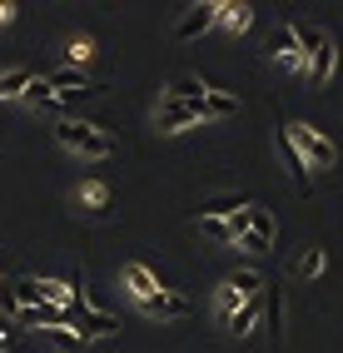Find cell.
<instances>
[{
	"instance_id": "6da1fadb",
	"label": "cell",
	"mask_w": 343,
	"mask_h": 353,
	"mask_svg": "<svg viewBox=\"0 0 343 353\" xmlns=\"http://www.w3.org/2000/svg\"><path fill=\"white\" fill-rule=\"evenodd\" d=\"M293 40H299V55H304V75L313 85H329L333 80V65H338L333 35L324 26H293Z\"/></svg>"
},
{
	"instance_id": "7a4b0ae2",
	"label": "cell",
	"mask_w": 343,
	"mask_h": 353,
	"mask_svg": "<svg viewBox=\"0 0 343 353\" xmlns=\"http://www.w3.org/2000/svg\"><path fill=\"white\" fill-rule=\"evenodd\" d=\"M55 139L65 150H75L85 159H110L114 154V139L100 130V125H85V120H70V114H60L55 120Z\"/></svg>"
},
{
	"instance_id": "3957f363",
	"label": "cell",
	"mask_w": 343,
	"mask_h": 353,
	"mask_svg": "<svg viewBox=\"0 0 343 353\" xmlns=\"http://www.w3.org/2000/svg\"><path fill=\"white\" fill-rule=\"evenodd\" d=\"M284 139L299 150V159L309 164V170H333L338 164V145L329 134H318L313 125H284Z\"/></svg>"
},
{
	"instance_id": "277c9868",
	"label": "cell",
	"mask_w": 343,
	"mask_h": 353,
	"mask_svg": "<svg viewBox=\"0 0 343 353\" xmlns=\"http://www.w3.org/2000/svg\"><path fill=\"white\" fill-rule=\"evenodd\" d=\"M70 319H75V334H80L85 343H90V339H114V334H120V319H114V314H100V309H90L85 299L70 309Z\"/></svg>"
},
{
	"instance_id": "5b68a950",
	"label": "cell",
	"mask_w": 343,
	"mask_h": 353,
	"mask_svg": "<svg viewBox=\"0 0 343 353\" xmlns=\"http://www.w3.org/2000/svg\"><path fill=\"white\" fill-rule=\"evenodd\" d=\"M214 20H219V0H199V6H189L185 15H179L174 40H194V35H204V30H214Z\"/></svg>"
},
{
	"instance_id": "8992f818",
	"label": "cell",
	"mask_w": 343,
	"mask_h": 353,
	"mask_svg": "<svg viewBox=\"0 0 343 353\" xmlns=\"http://www.w3.org/2000/svg\"><path fill=\"white\" fill-rule=\"evenodd\" d=\"M140 309L149 314V319H189V299L185 294H174V289H159V294H149V299H140Z\"/></svg>"
},
{
	"instance_id": "52a82bcc",
	"label": "cell",
	"mask_w": 343,
	"mask_h": 353,
	"mask_svg": "<svg viewBox=\"0 0 343 353\" xmlns=\"http://www.w3.org/2000/svg\"><path fill=\"white\" fill-rule=\"evenodd\" d=\"M189 125H204L199 120V105H185V100H159V130L165 134H179Z\"/></svg>"
},
{
	"instance_id": "ba28073f",
	"label": "cell",
	"mask_w": 343,
	"mask_h": 353,
	"mask_svg": "<svg viewBox=\"0 0 343 353\" xmlns=\"http://www.w3.org/2000/svg\"><path fill=\"white\" fill-rule=\"evenodd\" d=\"M269 60H279L284 70H299L304 75V55H299V40H293V26H279L269 35Z\"/></svg>"
},
{
	"instance_id": "9c48e42d",
	"label": "cell",
	"mask_w": 343,
	"mask_h": 353,
	"mask_svg": "<svg viewBox=\"0 0 343 353\" xmlns=\"http://www.w3.org/2000/svg\"><path fill=\"white\" fill-rule=\"evenodd\" d=\"M264 319H269V343H284V294L279 284H264Z\"/></svg>"
},
{
	"instance_id": "30bf717a",
	"label": "cell",
	"mask_w": 343,
	"mask_h": 353,
	"mask_svg": "<svg viewBox=\"0 0 343 353\" xmlns=\"http://www.w3.org/2000/svg\"><path fill=\"white\" fill-rule=\"evenodd\" d=\"M279 154H284V164H289V179H293V194H304V199H309V194H313V179H309V164L299 159V150H293V145H289V139H284V134H279Z\"/></svg>"
},
{
	"instance_id": "8fae6325",
	"label": "cell",
	"mask_w": 343,
	"mask_h": 353,
	"mask_svg": "<svg viewBox=\"0 0 343 353\" xmlns=\"http://www.w3.org/2000/svg\"><path fill=\"white\" fill-rule=\"evenodd\" d=\"M214 26H224V30H249L254 26V6H244V0H219V20Z\"/></svg>"
},
{
	"instance_id": "7c38bea8",
	"label": "cell",
	"mask_w": 343,
	"mask_h": 353,
	"mask_svg": "<svg viewBox=\"0 0 343 353\" xmlns=\"http://www.w3.org/2000/svg\"><path fill=\"white\" fill-rule=\"evenodd\" d=\"M30 80H35V70L30 65H10V70H0V100H20L30 90Z\"/></svg>"
},
{
	"instance_id": "4fadbf2b",
	"label": "cell",
	"mask_w": 343,
	"mask_h": 353,
	"mask_svg": "<svg viewBox=\"0 0 343 353\" xmlns=\"http://www.w3.org/2000/svg\"><path fill=\"white\" fill-rule=\"evenodd\" d=\"M254 199H239V194H219V199H204L199 204V219H234L239 209H249Z\"/></svg>"
},
{
	"instance_id": "5bb4252c",
	"label": "cell",
	"mask_w": 343,
	"mask_h": 353,
	"mask_svg": "<svg viewBox=\"0 0 343 353\" xmlns=\"http://www.w3.org/2000/svg\"><path fill=\"white\" fill-rule=\"evenodd\" d=\"M125 284H129V294H134V299H149V294H159V279H154L145 264H125Z\"/></svg>"
},
{
	"instance_id": "9a60e30c",
	"label": "cell",
	"mask_w": 343,
	"mask_h": 353,
	"mask_svg": "<svg viewBox=\"0 0 343 353\" xmlns=\"http://www.w3.org/2000/svg\"><path fill=\"white\" fill-rule=\"evenodd\" d=\"M259 314H264V294H259V299H244V309H239L234 319H229V334H234V339H244L249 328L259 323Z\"/></svg>"
},
{
	"instance_id": "2e32d148",
	"label": "cell",
	"mask_w": 343,
	"mask_h": 353,
	"mask_svg": "<svg viewBox=\"0 0 343 353\" xmlns=\"http://www.w3.org/2000/svg\"><path fill=\"white\" fill-rule=\"evenodd\" d=\"M239 100L234 95H219V90H209V95L199 100V120H224V114H234Z\"/></svg>"
},
{
	"instance_id": "e0dca14e",
	"label": "cell",
	"mask_w": 343,
	"mask_h": 353,
	"mask_svg": "<svg viewBox=\"0 0 343 353\" xmlns=\"http://www.w3.org/2000/svg\"><path fill=\"white\" fill-rule=\"evenodd\" d=\"M204 95H209V85H204V80H189V75L174 80V85L165 90V100H185V105H199Z\"/></svg>"
},
{
	"instance_id": "ac0fdd59",
	"label": "cell",
	"mask_w": 343,
	"mask_h": 353,
	"mask_svg": "<svg viewBox=\"0 0 343 353\" xmlns=\"http://www.w3.org/2000/svg\"><path fill=\"white\" fill-rule=\"evenodd\" d=\"M40 339L50 343V348H60V353H80L85 348V339L75 334V328H40Z\"/></svg>"
},
{
	"instance_id": "d6986e66",
	"label": "cell",
	"mask_w": 343,
	"mask_h": 353,
	"mask_svg": "<svg viewBox=\"0 0 343 353\" xmlns=\"http://www.w3.org/2000/svg\"><path fill=\"white\" fill-rule=\"evenodd\" d=\"M244 214H249V234H259V239L273 244V214H269V209H264V204H249Z\"/></svg>"
},
{
	"instance_id": "ffe728a7",
	"label": "cell",
	"mask_w": 343,
	"mask_h": 353,
	"mask_svg": "<svg viewBox=\"0 0 343 353\" xmlns=\"http://www.w3.org/2000/svg\"><path fill=\"white\" fill-rule=\"evenodd\" d=\"M45 85H50V90H60V95H65V90H75V85L85 90L90 80L80 75V65H70V70H50V75H45Z\"/></svg>"
},
{
	"instance_id": "44dd1931",
	"label": "cell",
	"mask_w": 343,
	"mask_h": 353,
	"mask_svg": "<svg viewBox=\"0 0 343 353\" xmlns=\"http://www.w3.org/2000/svg\"><path fill=\"white\" fill-rule=\"evenodd\" d=\"M229 284H234L244 299H259V294H264V279H259L254 269H239V274H229Z\"/></svg>"
},
{
	"instance_id": "7402d4cb",
	"label": "cell",
	"mask_w": 343,
	"mask_h": 353,
	"mask_svg": "<svg viewBox=\"0 0 343 353\" xmlns=\"http://www.w3.org/2000/svg\"><path fill=\"white\" fill-rule=\"evenodd\" d=\"M239 309H244V294H239V289H234V284L224 279V284H219V314H224V323L234 319Z\"/></svg>"
},
{
	"instance_id": "603a6c76",
	"label": "cell",
	"mask_w": 343,
	"mask_h": 353,
	"mask_svg": "<svg viewBox=\"0 0 343 353\" xmlns=\"http://www.w3.org/2000/svg\"><path fill=\"white\" fill-rule=\"evenodd\" d=\"M20 100H25L30 110H50V105H55V90L45 85V80H30V90H25V95H20Z\"/></svg>"
},
{
	"instance_id": "cb8c5ba5",
	"label": "cell",
	"mask_w": 343,
	"mask_h": 353,
	"mask_svg": "<svg viewBox=\"0 0 343 353\" xmlns=\"http://www.w3.org/2000/svg\"><path fill=\"white\" fill-rule=\"evenodd\" d=\"M80 199H85L90 209H110V184H105V179H90L85 190H80Z\"/></svg>"
},
{
	"instance_id": "d4e9b609",
	"label": "cell",
	"mask_w": 343,
	"mask_h": 353,
	"mask_svg": "<svg viewBox=\"0 0 343 353\" xmlns=\"http://www.w3.org/2000/svg\"><path fill=\"white\" fill-rule=\"evenodd\" d=\"M324 264H329V259H324V249H304V259H299V279H318V274H324Z\"/></svg>"
},
{
	"instance_id": "484cf974",
	"label": "cell",
	"mask_w": 343,
	"mask_h": 353,
	"mask_svg": "<svg viewBox=\"0 0 343 353\" xmlns=\"http://www.w3.org/2000/svg\"><path fill=\"white\" fill-rule=\"evenodd\" d=\"M199 229L209 234V239H219V244H234V234H229V219H199Z\"/></svg>"
},
{
	"instance_id": "4316f807",
	"label": "cell",
	"mask_w": 343,
	"mask_h": 353,
	"mask_svg": "<svg viewBox=\"0 0 343 353\" xmlns=\"http://www.w3.org/2000/svg\"><path fill=\"white\" fill-rule=\"evenodd\" d=\"M15 334H20V328H15L10 319H0V353H10V348H15Z\"/></svg>"
},
{
	"instance_id": "83f0119b",
	"label": "cell",
	"mask_w": 343,
	"mask_h": 353,
	"mask_svg": "<svg viewBox=\"0 0 343 353\" xmlns=\"http://www.w3.org/2000/svg\"><path fill=\"white\" fill-rule=\"evenodd\" d=\"M10 20H15V6H10V0H0V26H10Z\"/></svg>"
}]
</instances>
